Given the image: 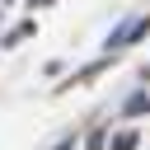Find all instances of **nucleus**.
I'll list each match as a JSON object with an SVG mask.
<instances>
[{
	"mask_svg": "<svg viewBox=\"0 0 150 150\" xmlns=\"http://www.w3.org/2000/svg\"><path fill=\"white\" fill-rule=\"evenodd\" d=\"M127 112H145V94H131L127 98Z\"/></svg>",
	"mask_w": 150,
	"mask_h": 150,
	"instance_id": "3",
	"label": "nucleus"
},
{
	"mask_svg": "<svg viewBox=\"0 0 150 150\" xmlns=\"http://www.w3.org/2000/svg\"><path fill=\"white\" fill-rule=\"evenodd\" d=\"M108 150H136V131H117Z\"/></svg>",
	"mask_w": 150,
	"mask_h": 150,
	"instance_id": "2",
	"label": "nucleus"
},
{
	"mask_svg": "<svg viewBox=\"0 0 150 150\" xmlns=\"http://www.w3.org/2000/svg\"><path fill=\"white\" fill-rule=\"evenodd\" d=\"M56 150H70V141H66V145H56Z\"/></svg>",
	"mask_w": 150,
	"mask_h": 150,
	"instance_id": "4",
	"label": "nucleus"
},
{
	"mask_svg": "<svg viewBox=\"0 0 150 150\" xmlns=\"http://www.w3.org/2000/svg\"><path fill=\"white\" fill-rule=\"evenodd\" d=\"M145 28H150V14H136V19H127L122 28H112V38H108V42H112V47H127V42H131V38H141Z\"/></svg>",
	"mask_w": 150,
	"mask_h": 150,
	"instance_id": "1",
	"label": "nucleus"
}]
</instances>
